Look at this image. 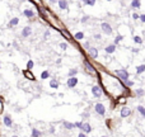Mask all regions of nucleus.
<instances>
[{
    "instance_id": "1",
    "label": "nucleus",
    "mask_w": 145,
    "mask_h": 137,
    "mask_svg": "<svg viewBox=\"0 0 145 137\" xmlns=\"http://www.w3.org/2000/svg\"><path fill=\"white\" fill-rule=\"evenodd\" d=\"M115 74L120 77L121 80H124V81H126V80H129V77H130V75H129V72L126 71L125 69H122V70H115Z\"/></svg>"
},
{
    "instance_id": "2",
    "label": "nucleus",
    "mask_w": 145,
    "mask_h": 137,
    "mask_svg": "<svg viewBox=\"0 0 145 137\" xmlns=\"http://www.w3.org/2000/svg\"><path fill=\"white\" fill-rule=\"evenodd\" d=\"M101 28H102V31L103 33H106V34H112V27L108 24V23H106V22H103V23L101 24Z\"/></svg>"
},
{
    "instance_id": "3",
    "label": "nucleus",
    "mask_w": 145,
    "mask_h": 137,
    "mask_svg": "<svg viewBox=\"0 0 145 137\" xmlns=\"http://www.w3.org/2000/svg\"><path fill=\"white\" fill-rule=\"evenodd\" d=\"M76 84H78V77H75V76H69L68 81H66L68 88H75Z\"/></svg>"
},
{
    "instance_id": "4",
    "label": "nucleus",
    "mask_w": 145,
    "mask_h": 137,
    "mask_svg": "<svg viewBox=\"0 0 145 137\" xmlns=\"http://www.w3.org/2000/svg\"><path fill=\"white\" fill-rule=\"evenodd\" d=\"M102 93H103L102 89L99 88L98 85H94V86L92 88V94L94 95L95 98H101V97H102Z\"/></svg>"
},
{
    "instance_id": "5",
    "label": "nucleus",
    "mask_w": 145,
    "mask_h": 137,
    "mask_svg": "<svg viewBox=\"0 0 145 137\" xmlns=\"http://www.w3.org/2000/svg\"><path fill=\"white\" fill-rule=\"evenodd\" d=\"M94 109H95V112L99 114V116H105V113H106V108H105V105L101 104V103H97L95 107H94Z\"/></svg>"
},
{
    "instance_id": "6",
    "label": "nucleus",
    "mask_w": 145,
    "mask_h": 137,
    "mask_svg": "<svg viewBox=\"0 0 145 137\" xmlns=\"http://www.w3.org/2000/svg\"><path fill=\"white\" fill-rule=\"evenodd\" d=\"M3 123H4L5 127L10 128L13 126V121H12V117L9 116V114H6V116H4V118H3Z\"/></svg>"
},
{
    "instance_id": "7",
    "label": "nucleus",
    "mask_w": 145,
    "mask_h": 137,
    "mask_svg": "<svg viewBox=\"0 0 145 137\" xmlns=\"http://www.w3.org/2000/svg\"><path fill=\"white\" fill-rule=\"evenodd\" d=\"M23 75H24V77H27V79H28V80H31V81H35V80H36L35 75L32 74V71H31L29 69L24 70V71H23Z\"/></svg>"
},
{
    "instance_id": "8",
    "label": "nucleus",
    "mask_w": 145,
    "mask_h": 137,
    "mask_svg": "<svg viewBox=\"0 0 145 137\" xmlns=\"http://www.w3.org/2000/svg\"><path fill=\"white\" fill-rule=\"evenodd\" d=\"M88 53H89V56H90L92 58H97V57H98V50H97L95 47H89V48H88Z\"/></svg>"
},
{
    "instance_id": "9",
    "label": "nucleus",
    "mask_w": 145,
    "mask_h": 137,
    "mask_svg": "<svg viewBox=\"0 0 145 137\" xmlns=\"http://www.w3.org/2000/svg\"><path fill=\"white\" fill-rule=\"evenodd\" d=\"M31 33H32V28L29 27V25H27V27H24L23 31H22V37H23V38H27V37L31 36Z\"/></svg>"
},
{
    "instance_id": "10",
    "label": "nucleus",
    "mask_w": 145,
    "mask_h": 137,
    "mask_svg": "<svg viewBox=\"0 0 145 137\" xmlns=\"http://www.w3.org/2000/svg\"><path fill=\"white\" fill-rule=\"evenodd\" d=\"M84 66H85V69H87L88 72H90V74H94L95 72V70H94V67H93V65H90V62H89L88 60H84Z\"/></svg>"
},
{
    "instance_id": "11",
    "label": "nucleus",
    "mask_w": 145,
    "mask_h": 137,
    "mask_svg": "<svg viewBox=\"0 0 145 137\" xmlns=\"http://www.w3.org/2000/svg\"><path fill=\"white\" fill-rule=\"evenodd\" d=\"M57 4H59V6H60L61 10H66V9H68V6H69L68 0H59Z\"/></svg>"
},
{
    "instance_id": "12",
    "label": "nucleus",
    "mask_w": 145,
    "mask_h": 137,
    "mask_svg": "<svg viewBox=\"0 0 145 137\" xmlns=\"http://www.w3.org/2000/svg\"><path fill=\"white\" fill-rule=\"evenodd\" d=\"M18 24H19V18L14 17V18H12V19H10L9 24H8V27H10V28H14V27H15V25H18Z\"/></svg>"
},
{
    "instance_id": "13",
    "label": "nucleus",
    "mask_w": 145,
    "mask_h": 137,
    "mask_svg": "<svg viewBox=\"0 0 145 137\" xmlns=\"http://www.w3.org/2000/svg\"><path fill=\"white\" fill-rule=\"evenodd\" d=\"M105 51L107 53H113L115 51H116V44H110V46H107V47H105Z\"/></svg>"
},
{
    "instance_id": "14",
    "label": "nucleus",
    "mask_w": 145,
    "mask_h": 137,
    "mask_svg": "<svg viewBox=\"0 0 145 137\" xmlns=\"http://www.w3.org/2000/svg\"><path fill=\"white\" fill-rule=\"evenodd\" d=\"M80 129H81V131H84L85 133H89L92 131V127H90V124H89V123H83V124H81V127H80Z\"/></svg>"
},
{
    "instance_id": "15",
    "label": "nucleus",
    "mask_w": 145,
    "mask_h": 137,
    "mask_svg": "<svg viewBox=\"0 0 145 137\" xmlns=\"http://www.w3.org/2000/svg\"><path fill=\"white\" fill-rule=\"evenodd\" d=\"M59 86H60V83H59V80H57V79H52V80H50V88H52V89H57Z\"/></svg>"
},
{
    "instance_id": "16",
    "label": "nucleus",
    "mask_w": 145,
    "mask_h": 137,
    "mask_svg": "<svg viewBox=\"0 0 145 137\" xmlns=\"http://www.w3.org/2000/svg\"><path fill=\"white\" fill-rule=\"evenodd\" d=\"M130 113H131V110H130L127 107H124V108L121 109V117H122V118H126Z\"/></svg>"
},
{
    "instance_id": "17",
    "label": "nucleus",
    "mask_w": 145,
    "mask_h": 137,
    "mask_svg": "<svg viewBox=\"0 0 145 137\" xmlns=\"http://www.w3.org/2000/svg\"><path fill=\"white\" fill-rule=\"evenodd\" d=\"M23 14H24V17H27V18H33L35 17V12L31 10V9H24Z\"/></svg>"
},
{
    "instance_id": "18",
    "label": "nucleus",
    "mask_w": 145,
    "mask_h": 137,
    "mask_svg": "<svg viewBox=\"0 0 145 137\" xmlns=\"http://www.w3.org/2000/svg\"><path fill=\"white\" fill-rule=\"evenodd\" d=\"M131 6H132V8H135V9L140 8V6H141V3H140V0H132V3H131Z\"/></svg>"
},
{
    "instance_id": "19",
    "label": "nucleus",
    "mask_w": 145,
    "mask_h": 137,
    "mask_svg": "<svg viewBox=\"0 0 145 137\" xmlns=\"http://www.w3.org/2000/svg\"><path fill=\"white\" fill-rule=\"evenodd\" d=\"M50 77V72L47 71V70H45V71H42V74H41V79L42 80H46Z\"/></svg>"
},
{
    "instance_id": "20",
    "label": "nucleus",
    "mask_w": 145,
    "mask_h": 137,
    "mask_svg": "<svg viewBox=\"0 0 145 137\" xmlns=\"http://www.w3.org/2000/svg\"><path fill=\"white\" fill-rule=\"evenodd\" d=\"M74 38H75V39H78V41L83 39V38H84V33H83V32H78V33H75Z\"/></svg>"
},
{
    "instance_id": "21",
    "label": "nucleus",
    "mask_w": 145,
    "mask_h": 137,
    "mask_svg": "<svg viewBox=\"0 0 145 137\" xmlns=\"http://www.w3.org/2000/svg\"><path fill=\"white\" fill-rule=\"evenodd\" d=\"M41 135H42V132L38 131L37 128H33V129H32V136H33V137H38V136H41Z\"/></svg>"
},
{
    "instance_id": "22",
    "label": "nucleus",
    "mask_w": 145,
    "mask_h": 137,
    "mask_svg": "<svg viewBox=\"0 0 145 137\" xmlns=\"http://www.w3.org/2000/svg\"><path fill=\"white\" fill-rule=\"evenodd\" d=\"M64 126L66 129H73L74 127H75V124L74 123H70V122H64Z\"/></svg>"
},
{
    "instance_id": "23",
    "label": "nucleus",
    "mask_w": 145,
    "mask_h": 137,
    "mask_svg": "<svg viewBox=\"0 0 145 137\" xmlns=\"http://www.w3.org/2000/svg\"><path fill=\"white\" fill-rule=\"evenodd\" d=\"M61 34L64 36V37H65L66 39H71V36L69 34V32L66 31V29H62V31H61Z\"/></svg>"
},
{
    "instance_id": "24",
    "label": "nucleus",
    "mask_w": 145,
    "mask_h": 137,
    "mask_svg": "<svg viewBox=\"0 0 145 137\" xmlns=\"http://www.w3.org/2000/svg\"><path fill=\"white\" fill-rule=\"evenodd\" d=\"M137 110H139V113H140L141 116H143V117L145 118V108H144V107L139 105V107H137Z\"/></svg>"
},
{
    "instance_id": "25",
    "label": "nucleus",
    "mask_w": 145,
    "mask_h": 137,
    "mask_svg": "<svg viewBox=\"0 0 145 137\" xmlns=\"http://www.w3.org/2000/svg\"><path fill=\"white\" fill-rule=\"evenodd\" d=\"M145 71V65H140L139 67L136 69V74H141V72H144Z\"/></svg>"
},
{
    "instance_id": "26",
    "label": "nucleus",
    "mask_w": 145,
    "mask_h": 137,
    "mask_svg": "<svg viewBox=\"0 0 145 137\" xmlns=\"http://www.w3.org/2000/svg\"><path fill=\"white\" fill-rule=\"evenodd\" d=\"M134 42L137 43V44H141V43H143V39H141L139 36H135V37H134Z\"/></svg>"
},
{
    "instance_id": "27",
    "label": "nucleus",
    "mask_w": 145,
    "mask_h": 137,
    "mask_svg": "<svg viewBox=\"0 0 145 137\" xmlns=\"http://www.w3.org/2000/svg\"><path fill=\"white\" fill-rule=\"evenodd\" d=\"M78 74V69H71L69 70V76H75Z\"/></svg>"
},
{
    "instance_id": "28",
    "label": "nucleus",
    "mask_w": 145,
    "mask_h": 137,
    "mask_svg": "<svg viewBox=\"0 0 145 137\" xmlns=\"http://www.w3.org/2000/svg\"><path fill=\"white\" fill-rule=\"evenodd\" d=\"M84 3L87 5H89V6H93V5L95 4V0H84Z\"/></svg>"
},
{
    "instance_id": "29",
    "label": "nucleus",
    "mask_w": 145,
    "mask_h": 137,
    "mask_svg": "<svg viewBox=\"0 0 145 137\" xmlns=\"http://www.w3.org/2000/svg\"><path fill=\"white\" fill-rule=\"evenodd\" d=\"M3 110H4V100H3V98L0 97V114L3 113Z\"/></svg>"
},
{
    "instance_id": "30",
    "label": "nucleus",
    "mask_w": 145,
    "mask_h": 137,
    "mask_svg": "<svg viewBox=\"0 0 145 137\" xmlns=\"http://www.w3.org/2000/svg\"><path fill=\"white\" fill-rule=\"evenodd\" d=\"M33 65H35V62H33L32 60H29V61L27 62V69L32 70V69H33Z\"/></svg>"
},
{
    "instance_id": "31",
    "label": "nucleus",
    "mask_w": 145,
    "mask_h": 137,
    "mask_svg": "<svg viewBox=\"0 0 145 137\" xmlns=\"http://www.w3.org/2000/svg\"><path fill=\"white\" fill-rule=\"evenodd\" d=\"M122 39H124V37H122V36H117L116 38H115V44H117L118 42H121Z\"/></svg>"
},
{
    "instance_id": "32",
    "label": "nucleus",
    "mask_w": 145,
    "mask_h": 137,
    "mask_svg": "<svg viewBox=\"0 0 145 137\" xmlns=\"http://www.w3.org/2000/svg\"><path fill=\"white\" fill-rule=\"evenodd\" d=\"M60 48H61V50H64V51H65V50H66V48H68V44H66V43H65V42H61V43H60Z\"/></svg>"
},
{
    "instance_id": "33",
    "label": "nucleus",
    "mask_w": 145,
    "mask_h": 137,
    "mask_svg": "<svg viewBox=\"0 0 145 137\" xmlns=\"http://www.w3.org/2000/svg\"><path fill=\"white\" fill-rule=\"evenodd\" d=\"M45 39H48V38H50V36H51V33H50V31H48V29H47V31L46 32H45Z\"/></svg>"
},
{
    "instance_id": "34",
    "label": "nucleus",
    "mask_w": 145,
    "mask_h": 137,
    "mask_svg": "<svg viewBox=\"0 0 145 137\" xmlns=\"http://www.w3.org/2000/svg\"><path fill=\"white\" fill-rule=\"evenodd\" d=\"M144 94V90H141V89H137V90H136V95H139V97H140V95H143Z\"/></svg>"
},
{
    "instance_id": "35",
    "label": "nucleus",
    "mask_w": 145,
    "mask_h": 137,
    "mask_svg": "<svg viewBox=\"0 0 145 137\" xmlns=\"http://www.w3.org/2000/svg\"><path fill=\"white\" fill-rule=\"evenodd\" d=\"M132 18L136 20V19H140V15H139L137 13H134V14H132Z\"/></svg>"
},
{
    "instance_id": "36",
    "label": "nucleus",
    "mask_w": 145,
    "mask_h": 137,
    "mask_svg": "<svg viewBox=\"0 0 145 137\" xmlns=\"http://www.w3.org/2000/svg\"><path fill=\"white\" fill-rule=\"evenodd\" d=\"M74 124H75V127L80 128V127H81V124H83V122H75V123H74Z\"/></svg>"
},
{
    "instance_id": "37",
    "label": "nucleus",
    "mask_w": 145,
    "mask_h": 137,
    "mask_svg": "<svg viewBox=\"0 0 145 137\" xmlns=\"http://www.w3.org/2000/svg\"><path fill=\"white\" fill-rule=\"evenodd\" d=\"M88 19H89V17H87V15H85V17H83V18H81V20H80V22H81V23H85V22H87Z\"/></svg>"
},
{
    "instance_id": "38",
    "label": "nucleus",
    "mask_w": 145,
    "mask_h": 137,
    "mask_svg": "<svg viewBox=\"0 0 145 137\" xmlns=\"http://www.w3.org/2000/svg\"><path fill=\"white\" fill-rule=\"evenodd\" d=\"M125 83H126V85H127V86H132V85H134V83H132V81H130V80H126Z\"/></svg>"
},
{
    "instance_id": "39",
    "label": "nucleus",
    "mask_w": 145,
    "mask_h": 137,
    "mask_svg": "<svg viewBox=\"0 0 145 137\" xmlns=\"http://www.w3.org/2000/svg\"><path fill=\"white\" fill-rule=\"evenodd\" d=\"M140 20L143 22V23H145V14H141L140 15Z\"/></svg>"
},
{
    "instance_id": "40",
    "label": "nucleus",
    "mask_w": 145,
    "mask_h": 137,
    "mask_svg": "<svg viewBox=\"0 0 145 137\" xmlns=\"http://www.w3.org/2000/svg\"><path fill=\"white\" fill-rule=\"evenodd\" d=\"M35 4H37V5H41V0H32Z\"/></svg>"
},
{
    "instance_id": "41",
    "label": "nucleus",
    "mask_w": 145,
    "mask_h": 137,
    "mask_svg": "<svg viewBox=\"0 0 145 137\" xmlns=\"http://www.w3.org/2000/svg\"><path fill=\"white\" fill-rule=\"evenodd\" d=\"M94 38L97 41H99V39H101V34H94Z\"/></svg>"
},
{
    "instance_id": "42",
    "label": "nucleus",
    "mask_w": 145,
    "mask_h": 137,
    "mask_svg": "<svg viewBox=\"0 0 145 137\" xmlns=\"http://www.w3.org/2000/svg\"><path fill=\"white\" fill-rule=\"evenodd\" d=\"M84 136H85V132H84V131L79 133V137H84Z\"/></svg>"
},
{
    "instance_id": "43",
    "label": "nucleus",
    "mask_w": 145,
    "mask_h": 137,
    "mask_svg": "<svg viewBox=\"0 0 145 137\" xmlns=\"http://www.w3.org/2000/svg\"><path fill=\"white\" fill-rule=\"evenodd\" d=\"M48 1H50V3H51V4H55V3H57V1H59V0H48Z\"/></svg>"
},
{
    "instance_id": "44",
    "label": "nucleus",
    "mask_w": 145,
    "mask_h": 137,
    "mask_svg": "<svg viewBox=\"0 0 145 137\" xmlns=\"http://www.w3.org/2000/svg\"><path fill=\"white\" fill-rule=\"evenodd\" d=\"M84 47H85V48H89V42H85V44H84Z\"/></svg>"
},
{
    "instance_id": "45",
    "label": "nucleus",
    "mask_w": 145,
    "mask_h": 137,
    "mask_svg": "<svg viewBox=\"0 0 145 137\" xmlns=\"http://www.w3.org/2000/svg\"><path fill=\"white\" fill-rule=\"evenodd\" d=\"M56 64H57V65L61 64V58H57V60H56Z\"/></svg>"
},
{
    "instance_id": "46",
    "label": "nucleus",
    "mask_w": 145,
    "mask_h": 137,
    "mask_svg": "<svg viewBox=\"0 0 145 137\" xmlns=\"http://www.w3.org/2000/svg\"><path fill=\"white\" fill-rule=\"evenodd\" d=\"M108 1H112V0H108Z\"/></svg>"
},
{
    "instance_id": "47",
    "label": "nucleus",
    "mask_w": 145,
    "mask_h": 137,
    "mask_svg": "<svg viewBox=\"0 0 145 137\" xmlns=\"http://www.w3.org/2000/svg\"><path fill=\"white\" fill-rule=\"evenodd\" d=\"M0 66H1V64H0Z\"/></svg>"
}]
</instances>
